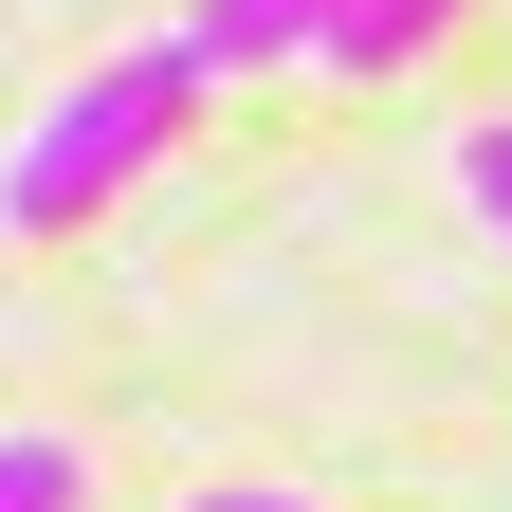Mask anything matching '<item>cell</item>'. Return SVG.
<instances>
[{"label":"cell","instance_id":"1","mask_svg":"<svg viewBox=\"0 0 512 512\" xmlns=\"http://www.w3.org/2000/svg\"><path fill=\"white\" fill-rule=\"evenodd\" d=\"M183 110H202V55H183V37H147V55H110V74H74V92L19 128V165H0V238H74V220H110L128 183L183 147Z\"/></svg>","mask_w":512,"mask_h":512},{"label":"cell","instance_id":"2","mask_svg":"<svg viewBox=\"0 0 512 512\" xmlns=\"http://www.w3.org/2000/svg\"><path fill=\"white\" fill-rule=\"evenodd\" d=\"M330 19L348 0H202V19H165V37L202 55V92H220V74H275V55H330Z\"/></svg>","mask_w":512,"mask_h":512},{"label":"cell","instance_id":"3","mask_svg":"<svg viewBox=\"0 0 512 512\" xmlns=\"http://www.w3.org/2000/svg\"><path fill=\"white\" fill-rule=\"evenodd\" d=\"M458 19H476V0H348V19H330V55H311V74H348V92H366V74H403V55H439V37H458Z\"/></svg>","mask_w":512,"mask_h":512},{"label":"cell","instance_id":"4","mask_svg":"<svg viewBox=\"0 0 512 512\" xmlns=\"http://www.w3.org/2000/svg\"><path fill=\"white\" fill-rule=\"evenodd\" d=\"M0 512H92V458L55 421H19V439H0Z\"/></svg>","mask_w":512,"mask_h":512},{"label":"cell","instance_id":"5","mask_svg":"<svg viewBox=\"0 0 512 512\" xmlns=\"http://www.w3.org/2000/svg\"><path fill=\"white\" fill-rule=\"evenodd\" d=\"M439 165H458V202H476V238L512 256V110H476V128H458Z\"/></svg>","mask_w":512,"mask_h":512},{"label":"cell","instance_id":"6","mask_svg":"<svg viewBox=\"0 0 512 512\" xmlns=\"http://www.w3.org/2000/svg\"><path fill=\"white\" fill-rule=\"evenodd\" d=\"M183 512H293V494H183Z\"/></svg>","mask_w":512,"mask_h":512}]
</instances>
